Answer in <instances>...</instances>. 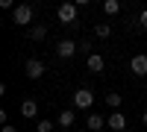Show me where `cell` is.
Instances as JSON below:
<instances>
[{"label":"cell","mask_w":147,"mask_h":132,"mask_svg":"<svg viewBox=\"0 0 147 132\" xmlns=\"http://www.w3.org/2000/svg\"><path fill=\"white\" fill-rule=\"evenodd\" d=\"M56 18L65 23V27H77V3H62L56 9Z\"/></svg>","instance_id":"1"},{"label":"cell","mask_w":147,"mask_h":132,"mask_svg":"<svg viewBox=\"0 0 147 132\" xmlns=\"http://www.w3.org/2000/svg\"><path fill=\"white\" fill-rule=\"evenodd\" d=\"M91 103H94L91 88H77L74 91V109H91Z\"/></svg>","instance_id":"2"},{"label":"cell","mask_w":147,"mask_h":132,"mask_svg":"<svg viewBox=\"0 0 147 132\" xmlns=\"http://www.w3.org/2000/svg\"><path fill=\"white\" fill-rule=\"evenodd\" d=\"M12 21H15L18 27H27V23H32V6H27V3L15 6V12H12Z\"/></svg>","instance_id":"3"},{"label":"cell","mask_w":147,"mask_h":132,"mask_svg":"<svg viewBox=\"0 0 147 132\" xmlns=\"http://www.w3.org/2000/svg\"><path fill=\"white\" fill-rule=\"evenodd\" d=\"M44 62H41V59H27V65H24V74H27L30 79H41L44 76Z\"/></svg>","instance_id":"4"},{"label":"cell","mask_w":147,"mask_h":132,"mask_svg":"<svg viewBox=\"0 0 147 132\" xmlns=\"http://www.w3.org/2000/svg\"><path fill=\"white\" fill-rule=\"evenodd\" d=\"M77 50H80V44H77V41H71V38H62V41L56 44V56H59V59H71Z\"/></svg>","instance_id":"5"},{"label":"cell","mask_w":147,"mask_h":132,"mask_svg":"<svg viewBox=\"0 0 147 132\" xmlns=\"http://www.w3.org/2000/svg\"><path fill=\"white\" fill-rule=\"evenodd\" d=\"M129 70L136 76H147V56L144 53H136L132 56V62H129Z\"/></svg>","instance_id":"6"},{"label":"cell","mask_w":147,"mask_h":132,"mask_svg":"<svg viewBox=\"0 0 147 132\" xmlns=\"http://www.w3.org/2000/svg\"><path fill=\"white\" fill-rule=\"evenodd\" d=\"M106 126L112 129V132H124L127 129V117L121 115V112H112V115L106 117Z\"/></svg>","instance_id":"7"},{"label":"cell","mask_w":147,"mask_h":132,"mask_svg":"<svg viewBox=\"0 0 147 132\" xmlns=\"http://www.w3.org/2000/svg\"><path fill=\"white\" fill-rule=\"evenodd\" d=\"M85 65H88V70H91V74H100V70L106 68L103 56H97V53H91V56H88V62H85Z\"/></svg>","instance_id":"8"},{"label":"cell","mask_w":147,"mask_h":132,"mask_svg":"<svg viewBox=\"0 0 147 132\" xmlns=\"http://www.w3.org/2000/svg\"><path fill=\"white\" fill-rule=\"evenodd\" d=\"M74 121H77V115H74V109H65V112H59V117H56V123L62 126V129H68Z\"/></svg>","instance_id":"9"},{"label":"cell","mask_w":147,"mask_h":132,"mask_svg":"<svg viewBox=\"0 0 147 132\" xmlns=\"http://www.w3.org/2000/svg\"><path fill=\"white\" fill-rule=\"evenodd\" d=\"M30 38H32V41H44V38H47V27H44V23L30 27Z\"/></svg>","instance_id":"10"},{"label":"cell","mask_w":147,"mask_h":132,"mask_svg":"<svg viewBox=\"0 0 147 132\" xmlns=\"http://www.w3.org/2000/svg\"><path fill=\"white\" fill-rule=\"evenodd\" d=\"M103 126H106V117L103 115H88V129L91 132H100Z\"/></svg>","instance_id":"11"},{"label":"cell","mask_w":147,"mask_h":132,"mask_svg":"<svg viewBox=\"0 0 147 132\" xmlns=\"http://www.w3.org/2000/svg\"><path fill=\"white\" fill-rule=\"evenodd\" d=\"M21 115H24V117H35V115H38V106H35V100H24Z\"/></svg>","instance_id":"12"},{"label":"cell","mask_w":147,"mask_h":132,"mask_svg":"<svg viewBox=\"0 0 147 132\" xmlns=\"http://www.w3.org/2000/svg\"><path fill=\"white\" fill-rule=\"evenodd\" d=\"M121 100H124V97H121V94H115V91L106 94V106H109V109H115V112L121 109Z\"/></svg>","instance_id":"13"},{"label":"cell","mask_w":147,"mask_h":132,"mask_svg":"<svg viewBox=\"0 0 147 132\" xmlns=\"http://www.w3.org/2000/svg\"><path fill=\"white\" fill-rule=\"evenodd\" d=\"M94 35H97V38H109V35H112V27H109V23H97Z\"/></svg>","instance_id":"14"},{"label":"cell","mask_w":147,"mask_h":132,"mask_svg":"<svg viewBox=\"0 0 147 132\" xmlns=\"http://www.w3.org/2000/svg\"><path fill=\"white\" fill-rule=\"evenodd\" d=\"M103 12H106V15H118V12H121V3H118V0H106V3H103Z\"/></svg>","instance_id":"15"},{"label":"cell","mask_w":147,"mask_h":132,"mask_svg":"<svg viewBox=\"0 0 147 132\" xmlns=\"http://www.w3.org/2000/svg\"><path fill=\"white\" fill-rule=\"evenodd\" d=\"M35 132H53V121H44L41 117V121L35 123Z\"/></svg>","instance_id":"16"},{"label":"cell","mask_w":147,"mask_h":132,"mask_svg":"<svg viewBox=\"0 0 147 132\" xmlns=\"http://www.w3.org/2000/svg\"><path fill=\"white\" fill-rule=\"evenodd\" d=\"M138 27H141V29H147V9L138 15Z\"/></svg>","instance_id":"17"},{"label":"cell","mask_w":147,"mask_h":132,"mask_svg":"<svg viewBox=\"0 0 147 132\" xmlns=\"http://www.w3.org/2000/svg\"><path fill=\"white\" fill-rule=\"evenodd\" d=\"M3 132H18L15 126H9V123H3Z\"/></svg>","instance_id":"18"},{"label":"cell","mask_w":147,"mask_h":132,"mask_svg":"<svg viewBox=\"0 0 147 132\" xmlns=\"http://www.w3.org/2000/svg\"><path fill=\"white\" fill-rule=\"evenodd\" d=\"M141 121H144V126H147V112H144V115H141Z\"/></svg>","instance_id":"19"}]
</instances>
